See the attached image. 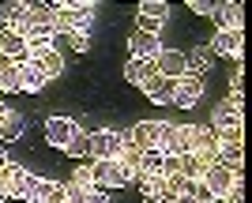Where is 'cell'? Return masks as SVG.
<instances>
[{"instance_id": "1", "label": "cell", "mask_w": 252, "mask_h": 203, "mask_svg": "<svg viewBox=\"0 0 252 203\" xmlns=\"http://www.w3.org/2000/svg\"><path fill=\"white\" fill-rule=\"evenodd\" d=\"M91 19H94V4H87V0H61V4L53 8V30L57 34L87 30Z\"/></svg>"}, {"instance_id": "2", "label": "cell", "mask_w": 252, "mask_h": 203, "mask_svg": "<svg viewBox=\"0 0 252 203\" xmlns=\"http://www.w3.org/2000/svg\"><path fill=\"white\" fill-rule=\"evenodd\" d=\"M87 170H91V181H94V188H98V184H113V188H125V184L136 181V177H132V173H128L117 158H94L91 166H87Z\"/></svg>"}, {"instance_id": "3", "label": "cell", "mask_w": 252, "mask_h": 203, "mask_svg": "<svg viewBox=\"0 0 252 203\" xmlns=\"http://www.w3.org/2000/svg\"><path fill=\"white\" fill-rule=\"evenodd\" d=\"M162 154H189L192 150V124H166L162 120V139H158Z\"/></svg>"}, {"instance_id": "4", "label": "cell", "mask_w": 252, "mask_h": 203, "mask_svg": "<svg viewBox=\"0 0 252 203\" xmlns=\"http://www.w3.org/2000/svg\"><path fill=\"white\" fill-rule=\"evenodd\" d=\"M237 177H241V173L226 170L222 162H211L207 173H203V188L211 192V200H226V196L233 192V181H237Z\"/></svg>"}, {"instance_id": "5", "label": "cell", "mask_w": 252, "mask_h": 203, "mask_svg": "<svg viewBox=\"0 0 252 203\" xmlns=\"http://www.w3.org/2000/svg\"><path fill=\"white\" fill-rule=\"evenodd\" d=\"M203 98V75H181L173 83V106L177 109H196Z\"/></svg>"}, {"instance_id": "6", "label": "cell", "mask_w": 252, "mask_h": 203, "mask_svg": "<svg viewBox=\"0 0 252 203\" xmlns=\"http://www.w3.org/2000/svg\"><path fill=\"white\" fill-rule=\"evenodd\" d=\"M87 147H91V158H117L125 147V136L113 128H102L94 136H87Z\"/></svg>"}, {"instance_id": "7", "label": "cell", "mask_w": 252, "mask_h": 203, "mask_svg": "<svg viewBox=\"0 0 252 203\" xmlns=\"http://www.w3.org/2000/svg\"><path fill=\"white\" fill-rule=\"evenodd\" d=\"M38 184H42V177L31 170H19V166H11V184H8V200H34V192H38Z\"/></svg>"}, {"instance_id": "8", "label": "cell", "mask_w": 252, "mask_h": 203, "mask_svg": "<svg viewBox=\"0 0 252 203\" xmlns=\"http://www.w3.org/2000/svg\"><path fill=\"white\" fill-rule=\"evenodd\" d=\"M128 143L139 150H158V139H162V120H139V124H132V132H128Z\"/></svg>"}, {"instance_id": "9", "label": "cell", "mask_w": 252, "mask_h": 203, "mask_svg": "<svg viewBox=\"0 0 252 203\" xmlns=\"http://www.w3.org/2000/svg\"><path fill=\"white\" fill-rule=\"evenodd\" d=\"M75 136H79V124H75L72 117H49V120H45V139H49L53 147L64 150Z\"/></svg>"}, {"instance_id": "10", "label": "cell", "mask_w": 252, "mask_h": 203, "mask_svg": "<svg viewBox=\"0 0 252 203\" xmlns=\"http://www.w3.org/2000/svg\"><path fill=\"white\" fill-rule=\"evenodd\" d=\"M155 72L177 83L181 75H189V60H185V53H177V49H162V53L155 57Z\"/></svg>"}, {"instance_id": "11", "label": "cell", "mask_w": 252, "mask_h": 203, "mask_svg": "<svg viewBox=\"0 0 252 203\" xmlns=\"http://www.w3.org/2000/svg\"><path fill=\"white\" fill-rule=\"evenodd\" d=\"M211 132H230V128H245V113H241V106H233L230 98L222 102L219 109H215V117H211V124H207Z\"/></svg>"}, {"instance_id": "12", "label": "cell", "mask_w": 252, "mask_h": 203, "mask_svg": "<svg viewBox=\"0 0 252 203\" xmlns=\"http://www.w3.org/2000/svg\"><path fill=\"white\" fill-rule=\"evenodd\" d=\"M192 150L207 162H219V136L207 124H192Z\"/></svg>"}, {"instance_id": "13", "label": "cell", "mask_w": 252, "mask_h": 203, "mask_svg": "<svg viewBox=\"0 0 252 203\" xmlns=\"http://www.w3.org/2000/svg\"><path fill=\"white\" fill-rule=\"evenodd\" d=\"M27 64H34L38 68V72L45 75V79H57V75L64 72V57H61V49H38V53H31V60H27Z\"/></svg>"}, {"instance_id": "14", "label": "cell", "mask_w": 252, "mask_h": 203, "mask_svg": "<svg viewBox=\"0 0 252 203\" xmlns=\"http://www.w3.org/2000/svg\"><path fill=\"white\" fill-rule=\"evenodd\" d=\"M0 57H8L15 64H27V60H31V49H27L19 30H0Z\"/></svg>"}, {"instance_id": "15", "label": "cell", "mask_w": 252, "mask_h": 203, "mask_svg": "<svg viewBox=\"0 0 252 203\" xmlns=\"http://www.w3.org/2000/svg\"><path fill=\"white\" fill-rule=\"evenodd\" d=\"M241 49H245V34L241 30H219L215 38H211V53H222V57L241 60Z\"/></svg>"}, {"instance_id": "16", "label": "cell", "mask_w": 252, "mask_h": 203, "mask_svg": "<svg viewBox=\"0 0 252 203\" xmlns=\"http://www.w3.org/2000/svg\"><path fill=\"white\" fill-rule=\"evenodd\" d=\"M94 192V181H91V170L87 166H79V170L72 173V181L64 184V196H68V203H83L87 196Z\"/></svg>"}, {"instance_id": "17", "label": "cell", "mask_w": 252, "mask_h": 203, "mask_svg": "<svg viewBox=\"0 0 252 203\" xmlns=\"http://www.w3.org/2000/svg\"><path fill=\"white\" fill-rule=\"evenodd\" d=\"M128 49H132V57L136 60H155L158 53H162V42H158L155 34H128Z\"/></svg>"}, {"instance_id": "18", "label": "cell", "mask_w": 252, "mask_h": 203, "mask_svg": "<svg viewBox=\"0 0 252 203\" xmlns=\"http://www.w3.org/2000/svg\"><path fill=\"white\" fill-rule=\"evenodd\" d=\"M211 19L219 23V30H241V19H245V11L237 0H226V4H215V15Z\"/></svg>"}, {"instance_id": "19", "label": "cell", "mask_w": 252, "mask_h": 203, "mask_svg": "<svg viewBox=\"0 0 252 203\" xmlns=\"http://www.w3.org/2000/svg\"><path fill=\"white\" fill-rule=\"evenodd\" d=\"M53 23H31L27 30H23V42H27V49L31 53H38V49H49L53 45Z\"/></svg>"}, {"instance_id": "20", "label": "cell", "mask_w": 252, "mask_h": 203, "mask_svg": "<svg viewBox=\"0 0 252 203\" xmlns=\"http://www.w3.org/2000/svg\"><path fill=\"white\" fill-rule=\"evenodd\" d=\"M155 75H158L155 72V60H136V57H128V64H125V79H128V83L147 87Z\"/></svg>"}, {"instance_id": "21", "label": "cell", "mask_w": 252, "mask_h": 203, "mask_svg": "<svg viewBox=\"0 0 252 203\" xmlns=\"http://www.w3.org/2000/svg\"><path fill=\"white\" fill-rule=\"evenodd\" d=\"M143 94H147L155 106H166V102H173V79H166V75H155V79L143 87Z\"/></svg>"}, {"instance_id": "22", "label": "cell", "mask_w": 252, "mask_h": 203, "mask_svg": "<svg viewBox=\"0 0 252 203\" xmlns=\"http://www.w3.org/2000/svg\"><path fill=\"white\" fill-rule=\"evenodd\" d=\"M49 83L34 64H19V90L23 94H42V87Z\"/></svg>"}, {"instance_id": "23", "label": "cell", "mask_w": 252, "mask_h": 203, "mask_svg": "<svg viewBox=\"0 0 252 203\" xmlns=\"http://www.w3.org/2000/svg\"><path fill=\"white\" fill-rule=\"evenodd\" d=\"M207 166H211V162H207V158H200L196 150H189V154H181V177H185V181H203V173H207Z\"/></svg>"}, {"instance_id": "24", "label": "cell", "mask_w": 252, "mask_h": 203, "mask_svg": "<svg viewBox=\"0 0 252 203\" xmlns=\"http://www.w3.org/2000/svg\"><path fill=\"white\" fill-rule=\"evenodd\" d=\"M162 173H166V154L162 150H143L136 177H162Z\"/></svg>"}, {"instance_id": "25", "label": "cell", "mask_w": 252, "mask_h": 203, "mask_svg": "<svg viewBox=\"0 0 252 203\" xmlns=\"http://www.w3.org/2000/svg\"><path fill=\"white\" fill-rule=\"evenodd\" d=\"M31 203H68V196H64V184L45 181V177H42V184H38V192H34Z\"/></svg>"}, {"instance_id": "26", "label": "cell", "mask_w": 252, "mask_h": 203, "mask_svg": "<svg viewBox=\"0 0 252 203\" xmlns=\"http://www.w3.org/2000/svg\"><path fill=\"white\" fill-rule=\"evenodd\" d=\"M185 60H189V75H200V72H207V68H211L215 53H211V45H200V49L185 53Z\"/></svg>"}, {"instance_id": "27", "label": "cell", "mask_w": 252, "mask_h": 203, "mask_svg": "<svg viewBox=\"0 0 252 203\" xmlns=\"http://www.w3.org/2000/svg\"><path fill=\"white\" fill-rule=\"evenodd\" d=\"M219 162L226 166V170L241 173V162H245V150H241V143H222V147H219Z\"/></svg>"}, {"instance_id": "28", "label": "cell", "mask_w": 252, "mask_h": 203, "mask_svg": "<svg viewBox=\"0 0 252 203\" xmlns=\"http://www.w3.org/2000/svg\"><path fill=\"white\" fill-rule=\"evenodd\" d=\"M4 90H19V64L8 57H0V94Z\"/></svg>"}, {"instance_id": "29", "label": "cell", "mask_w": 252, "mask_h": 203, "mask_svg": "<svg viewBox=\"0 0 252 203\" xmlns=\"http://www.w3.org/2000/svg\"><path fill=\"white\" fill-rule=\"evenodd\" d=\"M23 132H27L23 113H8V120L0 124V139H4V143H15V139H23Z\"/></svg>"}, {"instance_id": "30", "label": "cell", "mask_w": 252, "mask_h": 203, "mask_svg": "<svg viewBox=\"0 0 252 203\" xmlns=\"http://www.w3.org/2000/svg\"><path fill=\"white\" fill-rule=\"evenodd\" d=\"M139 15H143V19H155V23H166L169 19V4L166 0H143V4H139Z\"/></svg>"}, {"instance_id": "31", "label": "cell", "mask_w": 252, "mask_h": 203, "mask_svg": "<svg viewBox=\"0 0 252 203\" xmlns=\"http://www.w3.org/2000/svg\"><path fill=\"white\" fill-rule=\"evenodd\" d=\"M139 158H143V150H139V147H132V143L125 139V147H121L117 162H121V166H125V170L132 173V177H136V170H139Z\"/></svg>"}, {"instance_id": "32", "label": "cell", "mask_w": 252, "mask_h": 203, "mask_svg": "<svg viewBox=\"0 0 252 203\" xmlns=\"http://www.w3.org/2000/svg\"><path fill=\"white\" fill-rule=\"evenodd\" d=\"M230 90H233L230 102H233V106H241V102H245V72H241V64L233 68V75H230Z\"/></svg>"}, {"instance_id": "33", "label": "cell", "mask_w": 252, "mask_h": 203, "mask_svg": "<svg viewBox=\"0 0 252 203\" xmlns=\"http://www.w3.org/2000/svg\"><path fill=\"white\" fill-rule=\"evenodd\" d=\"M64 150H68V154H75V158H83V154H91V147H87V136L79 132V136H75V139H72V143H68Z\"/></svg>"}, {"instance_id": "34", "label": "cell", "mask_w": 252, "mask_h": 203, "mask_svg": "<svg viewBox=\"0 0 252 203\" xmlns=\"http://www.w3.org/2000/svg\"><path fill=\"white\" fill-rule=\"evenodd\" d=\"M68 38H72V49H75V53H87V49H91V38H87V30H75V34H68Z\"/></svg>"}, {"instance_id": "35", "label": "cell", "mask_w": 252, "mask_h": 203, "mask_svg": "<svg viewBox=\"0 0 252 203\" xmlns=\"http://www.w3.org/2000/svg\"><path fill=\"white\" fill-rule=\"evenodd\" d=\"M189 8L196 11V15H215V4H211V0H189Z\"/></svg>"}, {"instance_id": "36", "label": "cell", "mask_w": 252, "mask_h": 203, "mask_svg": "<svg viewBox=\"0 0 252 203\" xmlns=\"http://www.w3.org/2000/svg\"><path fill=\"white\" fill-rule=\"evenodd\" d=\"M8 184H11V170L0 173V200H8Z\"/></svg>"}, {"instance_id": "37", "label": "cell", "mask_w": 252, "mask_h": 203, "mask_svg": "<svg viewBox=\"0 0 252 203\" xmlns=\"http://www.w3.org/2000/svg\"><path fill=\"white\" fill-rule=\"evenodd\" d=\"M83 203H109V196H105V192H98V188H94V192L87 196V200H83Z\"/></svg>"}, {"instance_id": "38", "label": "cell", "mask_w": 252, "mask_h": 203, "mask_svg": "<svg viewBox=\"0 0 252 203\" xmlns=\"http://www.w3.org/2000/svg\"><path fill=\"white\" fill-rule=\"evenodd\" d=\"M173 203H200V200H196V192H181Z\"/></svg>"}, {"instance_id": "39", "label": "cell", "mask_w": 252, "mask_h": 203, "mask_svg": "<svg viewBox=\"0 0 252 203\" xmlns=\"http://www.w3.org/2000/svg\"><path fill=\"white\" fill-rule=\"evenodd\" d=\"M11 170V158H8V150H0V173H8Z\"/></svg>"}, {"instance_id": "40", "label": "cell", "mask_w": 252, "mask_h": 203, "mask_svg": "<svg viewBox=\"0 0 252 203\" xmlns=\"http://www.w3.org/2000/svg\"><path fill=\"white\" fill-rule=\"evenodd\" d=\"M8 113H11V109L4 106V102H0V124H4V120H8Z\"/></svg>"}]
</instances>
